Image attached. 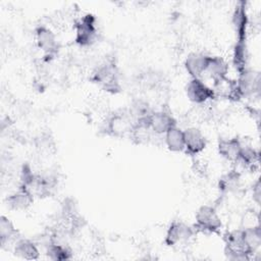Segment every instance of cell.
I'll use <instances>...</instances> for the list:
<instances>
[{"label": "cell", "instance_id": "obj_4", "mask_svg": "<svg viewBox=\"0 0 261 261\" xmlns=\"http://www.w3.org/2000/svg\"><path fill=\"white\" fill-rule=\"evenodd\" d=\"M195 229L203 232L217 233L222 227V221L216 209L211 205L201 206L195 215Z\"/></svg>", "mask_w": 261, "mask_h": 261}, {"label": "cell", "instance_id": "obj_9", "mask_svg": "<svg viewBox=\"0 0 261 261\" xmlns=\"http://www.w3.org/2000/svg\"><path fill=\"white\" fill-rule=\"evenodd\" d=\"M37 46L44 52L45 57L53 58L58 51V42L55 34L49 28L40 25L35 31Z\"/></svg>", "mask_w": 261, "mask_h": 261}, {"label": "cell", "instance_id": "obj_3", "mask_svg": "<svg viewBox=\"0 0 261 261\" xmlns=\"http://www.w3.org/2000/svg\"><path fill=\"white\" fill-rule=\"evenodd\" d=\"M74 41L81 47L91 46L97 38V19L94 14L87 13L79 18L74 23Z\"/></svg>", "mask_w": 261, "mask_h": 261}, {"label": "cell", "instance_id": "obj_7", "mask_svg": "<svg viewBox=\"0 0 261 261\" xmlns=\"http://www.w3.org/2000/svg\"><path fill=\"white\" fill-rule=\"evenodd\" d=\"M186 95L195 104H204L216 98L214 90L202 79H191L186 85Z\"/></svg>", "mask_w": 261, "mask_h": 261}, {"label": "cell", "instance_id": "obj_1", "mask_svg": "<svg viewBox=\"0 0 261 261\" xmlns=\"http://www.w3.org/2000/svg\"><path fill=\"white\" fill-rule=\"evenodd\" d=\"M91 80L104 91L116 94L120 91L119 71L113 59H107L92 72Z\"/></svg>", "mask_w": 261, "mask_h": 261}, {"label": "cell", "instance_id": "obj_19", "mask_svg": "<svg viewBox=\"0 0 261 261\" xmlns=\"http://www.w3.org/2000/svg\"><path fill=\"white\" fill-rule=\"evenodd\" d=\"M249 52L247 47V41L237 40L232 50V65L238 73L248 68Z\"/></svg>", "mask_w": 261, "mask_h": 261}, {"label": "cell", "instance_id": "obj_22", "mask_svg": "<svg viewBox=\"0 0 261 261\" xmlns=\"http://www.w3.org/2000/svg\"><path fill=\"white\" fill-rule=\"evenodd\" d=\"M46 256L53 261H63L71 259L72 252L69 247L57 243L54 239L46 246Z\"/></svg>", "mask_w": 261, "mask_h": 261}, {"label": "cell", "instance_id": "obj_25", "mask_svg": "<svg viewBox=\"0 0 261 261\" xmlns=\"http://www.w3.org/2000/svg\"><path fill=\"white\" fill-rule=\"evenodd\" d=\"M242 229H243V233H244L245 240H246L249 248L255 254L261 246V229H260L259 224L246 226Z\"/></svg>", "mask_w": 261, "mask_h": 261}, {"label": "cell", "instance_id": "obj_23", "mask_svg": "<svg viewBox=\"0 0 261 261\" xmlns=\"http://www.w3.org/2000/svg\"><path fill=\"white\" fill-rule=\"evenodd\" d=\"M17 233L18 231L12 221L8 217L2 215L0 217V243L2 247L16 240Z\"/></svg>", "mask_w": 261, "mask_h": 261}, {"label": "cell", "instance_id": "obj_2", "mask_svg": "<svg viewBox=\"0 0 261 261\" xmlns=\"http://www.w3.org/2000/svg\"><path fill=\"white\" fill-rule=\"evenodd\" d=\"M224 254L227 259L232 261H245L252 258L254 253L249 248L242 228L226 232L224 237Z\"/></svg>", "mask_w": 261, "mask_h": 261}, {"label": "cell", "instance_id": "obj_13", "mask_svg": "<svg viewBox=\"0 0 261 261\" xmlns=\"http://www.w3.org/2000/svg\"><path fill=\"white\" fill-rule=\"evenodd\" d=\"M174 126H176V119L166 110L153 111L150 115V127L156 135H164Z\"/></svg>", "mask_w": 261, "mask_h": 261}, {"label": "cell", "instance_id": "obj_14", "mask_svg": "<svg viewBox=\"0 0 261 261\" xmlns=\"http://www.w3.org/2000/svg\"><path fill=\"white\" fill-rule=\"evenodd\" d=\"M243 144L238 138H221L217 143L219 155L230 162H238Z\"/></svg>", "mask_w": 261, "mask_h": 261}, {"label": "cell", "instance_id": "obj_27", "mask_svg": "<svg viewBox=\"0 0 261 261\" xmlns=\"http://www.w3.org/2000/svg\"><path fill=\"white\" fill-rule=\"evenodd\" d=\"M252 196H253L254 202L257 205H259L260 204V199H261V184H260V179L259 178L253 184Z\"/></svg>", "mask_w": 261, "mask_h": 261}, {"label": "cell", "instance_id": "obj_18", "mask_svg": "<svg viewBox=\"0 0 261 261\" xmlns=\"http://www.w3.org/2000/svg\"><path fill=\"white\" fill-rule=\"evenodd\" d=\"M213 83L218 82L227 76L228 73V64L220 56H209L208 65L206 72Z\"/></svg>", "mask_w": 261, "mask_h": 261}, {"label": "cell", "instance_id": "obj_21", "mask_svg": "<svg viewBox=\"0 0 261 261\" xmlns=\"http://www.w3.org/2000/svg\"><path fill=\"white\" fill-rule=\"evenodd\" d=\"M241 184V174L237 170H230L219 178L218 189L223 194H231L240 190Z\"/></svg>", "mask_w": 261, "mask_h": 261}, {"label": "cell", "instance_id": "obj_10", "mask_svg": "<svg viewBox=\"0 0 261 261\" xmlns=\"http://www.w3.org/2000/svg\"><path fill=\"white\" fill-rule=\"evenodd\" d=\"M185 134V151L191 156L200 154L207 146V140L201 129L198 127H187Z\"/></svg>", "mask_w": 261, "mask_h": 261}, {"label": "cell", "instance_id": "obj_12", "mask_svg": "<svg viewBox=\"0 0 261 261\" xmlns=\"http://www.w3.org/2000/svg\"><path fill=\"white\" fill-rule=\"evenodd\" d=\"M231 24L236 33L237 40L247 41V31L249 24V16L245 2H239L231 15Z\"/></svg>", "mask_w": 261, "mask_h": 261}, {"label": "cell", "instance_id": "obj_6", "mask_svg": "<svg viewBox=\"0 0 261 261\" xmlns=\"http://www.w3.org/2000/svg\"><path fill=\"white\" fill-rule=\"evenodd\" d=\"M195 233V227L189 225L184 221L174 220L170 223L166 230L164 243L168 247H174L189 242Z\"/></svg>", "mask_w": 261, "mask_h": 261}, {"label": "cell", "instance_id": "obj_8", "mask_svg": "<svg viewBox=\"0 0 261 261\" xmlns=\"http://www.w3.org/2000/svg\"><path fill=\"white\" fill-rule=\"evenodd\" d=\"M135 120L130 113L116 112L112 114L106 121V133L112 137L120 138L125 135H129Z\"/></svg>", "mask_w": 261, "mask_h": 261}, {"label": "cell", "instance_id": "obj_15", "mask_svg": "<svg viewBox=\"0 0 261 261\" xmlns=\"http://www.w3.org/2000/svg\"><path fill=\"white\" fill-rule=\"evenodd\" d=\"M213 90L214 93L217 96H220L222 98H225L227 100H231V101H239L242 99L241 94L239 92L238 89V85H237V81L234 80H230L227 76L213 83Z\"/></svg>", "mask_w": 261, "mask_h": 261}, {"label": "cell", "instance_id": "obj_11", "mask_svg": "<svg viewBox=\"0 0 261 261\" xmlns=\"http://www.w3.org/2000/svg\"><path fill=\"white\" fill-rule=\"evenodd\" d=\"M209 56L201 52H192L187 56L184 64L191 79H202L207 69Z\"/></svg>", "mask_w": 261, "mask_h": 261}, {"label": "cell", "instance_id": "obj_5", "mask_svg": "<svg viewBox=\"0 0 261 261\" xmlns=\"http://www.w3.org/2000/svg\"><path fill=\"white\" fill-rule=\"evenodd\" d=\"M236 81L242 98L259 96L261 89V77L259 71L248 67L239 73V77Z\"/></svg>", "mask_w": 261, "mask_h": 261}, {"label": "cell", "instance_id": "obj_20", "mask_svg": "<svg viewBox=\"0 0 261 261\" xmlns=\"http://www.w3.org/2000/svg\"><path fill=\"white\" fill-rule=\"evenodd\" d=\"M165 145L167 149L171 152H182L185 151V134L184 129L177 125L170 128L164 134Z\"/></svg>", "mask_w": 261, "mask_h": 261}, {"label": "cell", "instance_id": "obj_24", "mask_svg": "<svg viewBox=\"0 0 261 261\" xmlns=\"http://www.w3.org/2000/svg\"><path fill=\"white\" fill-rule=\"evenodd\" d=\"M259 151L251 146H242L238 162H241L245 167L253 169L259 163Z\"/></svg>", "mask_w": 261, "mask_h": 261}, {"label": "cell", "instance_id": "obj_16", "mask_svg": "<svg viewBox=\"0 0 261 261\" xmlns=\"http://www.w3.org/2000/svg\"><path fill=\"white\" fill-rule=\"evenodd\" d=\"M34 202V196L30 191H28L24 187L18 188V190L11 195H9L6 199L7 206L12 210L22 211L28 209Z\"/></svg>", "mask_w": 261, "mask_h": 261}, {"label": "cell", "instance_id": "obj_17", "mask_svg": "<svg viewBox=\"0 0 261 261\" xmlns=\"http://www.w3.org/2000/svg\"><path fill=\"white\" fill-rule=\"evenodd\" d=\"M13 253L16 257L24 260H37L40 257V250L35 242L29 239H17Z\"/></svg>", "mask_w": 261, "mask_h": 261}, {"label": "cell", "instance_id": "obj_26", "mask_svg": "<svg viewBox=\"0 0 261 261\" xmlns=\"http://www.w3.org/2000/svg\"><path fill=\"white\" fill-rule=\"evenodd\" d=\"M153 111L154 110L150 107L149 103L142 99H138V100L134 101L128 110V112L130 113V115L135 121L149 117Z\"/></svg>", "mask_w": 261, "mask_h": 261}]
</instances>
